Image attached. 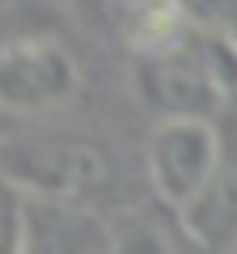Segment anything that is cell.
<instances>
[{
	"mask_svg": "<svg viewBox=\"0 0 237 254\" xmlns=\"http://www.w3.org/2000/svg\"><path fill=\"white\" fill-rule=\"evenodd\" d=\"M140 98L165 119H208L237 93V51L186 26L161 51L136 55Z\"/></svg>",
	"mask_w": 237,
	"mask_h": 254,
	"instance_id": "6da1fadb",
	"label": "cell"
},
{
	"mask_svg": "<svg viewBox=\"0 0 237 254\" xmlns=\"http://www.w3.org/2000/svg\"><path fill=\"white\" fill-rule=\"evenodd\" d=\"M0 178L26 199L81 203L110 187L115 161L89 136H26L0 144Z\"/></svg>",
	"mask_w": 237,
	"mask_h": 254,
	"instance_id": "7a4b0ae2",
	"label": "cell"
},
{
	"mask_svg": "<svg viewBox=\"0 0 237 254\" xmlns=\"http://www.w3.org/2000/svg\"><path fill=\"white\" fill-rule=\"evenodd\" d=\"M220 144H225V136L208 119H165L148 136L144 148L148 182L174 216H182L203 195L208 178L220 165Z\"/></svg>",
	"mask_w": 237,
	"mask_h": 254,
	"instance_id": "277c9868",
	"label": "cell"
},
{
	"mask_svg": "<svg viewBox=\"0 0 237 254\" xmlns=\"http://www.w3.org/2000/svg\"><path fill=\"white\" fill-rule=\"evenodd\" d=\"M178 9L186 13L195 30L220 38L237 51V0H178Z\"/></svg>",
	"mask_w": 237,
	"mask_h": 254,
	"instance_id": "ba28073f",
	"label": "cell"
},
{
	"mask_svg": "<svg viewBox=\"0 0 237 254\" xmlns=\"http://www.w3.org/2000/svg\"><path fill=\"white\" fill-rule=\"evenodd\" d=\"M182 229L208 250L237 246V131L220 144V165L208 178L203 195L182 212Z\"/></svg>",
	"mask_w": 237,
	"mask_h": 254,
	"instance_id": "8992f818",
	"label": "cell"
},
{
	"mask_svg": "<svg viewBox=\"0 0 237 254\" xmlns=\"http://www.w3.org/2000/svg\"><path fill=\"white\" fill-rule=\"evenodd\" d=\"M106 250H110V229L93 216V208L26 199L21 254H106Z\"/></svg>",
	"mask_w": 237,
	"mask_h": 254,
	"instance_id": "5b68a950",
	"label": "cell"
},
{
	"mask_svg": "<svg viewBox=\"0 0 237 254\" xmlns=\"http://www.w3.org/2000/svg\"><path fill=\"white\" fill-rule=\"evenodd\" d=\"M81 64L55 34H9L0 38V110L47 115L76 98Z\"/></svg>",
	"mask_w": 237,
	"mask_h": 254,
	"instance_id": "3957f363",
	"label": "cell"
},
{
	"mask_svg": "<svg viewBox=\"0 0 237 254\" xmlns=\"http://www.w3.org/2000/svg\"><path fill=\"white\" fill-rule=\"evenodd\" d=\"M106 254H178L174 237L148 216H127L110 229V250Z\"/></svg>",
	"mask_w": 237,
	"mask_h": 254,
	"instance_id": "52a82bcc",
	"label": "cell"
},
{
	"mask_svg": "<svg viewBox=\"0 0 237 254\" xmlns=\"http://www.w3.org/2000/svg\"><path fill=\"white\" fill-rule=\"evenodd\" d=\"M21 4H26V0H0V21H9L13 13H21Z\"/></svg>",
	"mask_w": 237,
	"mask_h": 254,
	"instance_id": "30bf717a",
	"label": "cell"
},
{
	"mask_svg": "<svg viewBox=\"0 0 237 254\" xmlns=\"http://www.w3.org/2000/svg\"><path fill=\"white\" fill-rule=\"evenodd\" d=\"M21 229H26V199L0 178V254H21Z\"/></svg>",
	"mask_w": 237,
	"mask_h": 254,
	"instance_id": "9c48e42d",
	"label": "cell"
}]
</instances>
